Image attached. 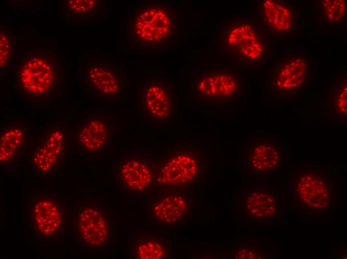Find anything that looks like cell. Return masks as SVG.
Segmentation results:
<instances>
[{
  "instance_id": "10",
  "label": "cell",
  "mask_w": 347,
  "mask_h": 259,
  "mask_svg": "<svg viewBox=\"0 0 347 259\" xmlns=\"http://www.w3.org/2000/svg\"><path fill=\"white\" fill-rule=\"evenodd\" d=\"M308 74V66L304 58H289L281 62L275 70L272 86L279 93H293L304 86Z\"/></svg>"
},
{
  "instance_id": "18",
  "label": "cell",
  "mask_w": 347,
  "mask_h": 259,
  "mask_svg": "<svg viewBox=\"0 0 347 259\" xmlns=\"http://www.w3.org/2000/svg\"><path fill=\"white\" fill-rule=\"evenodd\" d=\"M120 178L131 190L140 192L151 184L152 174L150 168L142 161L132 160L123 163L120 169Z\"/></svg>"
},
{
  "instance_id": "16",
  "label": "cell",
  "mask_w": 347,
  "mask_h": 259,
  "mask_svg": "<svg viewBox=\"0 0 347 259\" xmlns=\"http://www.w3.org/2000/svg\"><path fill=\"white\" fill-rule=\"evenodd\" d=\"M244 206L249 216L255 219H266L276 213L277 198L274 193L267 190H252L245 196Z\"/></svg>"
},
{
  "instance_id": "4",
  "label": "cell",
  "mask_w": 347,
  "mask_h": 259,
  "mask_svg": "<svg viewBox=\"0 0 347 259\" xmlns=\"http://www.w3.org/2000/svg\"><path fill=\"white\" fill-rule=\"evenodd\" d=\"M65 210L61 197L44 193L35 197L31 205L30 222L34 232L43 238H53L62 230Z\"/></svg>"
},
{
  "instance_id": "5",
  "label": "cell",
  "mask_w": 347,
  "mask_h": 259,
  "mask_svg": "<svg viewBox=\"0 0 347 259\" xmlns=\"http://www.w3.org/2000/svg\"><path fill=\"white\" fill-rule=\"evenodd\" d=\"M89 89L98 98H117L124 90V78L118 67L102 62L91 63L86 74Z\"/></svg>"
},
{
  "instance_id": "17",
  "label": "cell",
  "mask_w": 347,
  "mask_h": 259,
  "mask_svg": "<svg viewBox=\"0 0 347 259\" xmlns=\"http://www.w3.org/2000/svg\"><path fill=\"white\" fill-rule=\"evenodd\" d=\"M263 18L271 29L278 32H285L293 26L292 11L285 4L273 0H265L262 4Z\"/></svg>"
},
{
  "instance_id": "1",
  "label": "cell",
  "mask_w": 347,
  "mask_h": 259,
  "mask_svg": "<svg viewBox=\"0 0 347 259\" xmlns=\"http://www.w3.org/2000/svg\"><path fill=\"white\" fill-rule=\"evenodd\" d=\"M63 58L50 50H34L19 61L18 86L26 96L44 98L56 90L62 74Z\"/></svg>"
},
{
  "instance_id": "2",
  "label": "cell",
  "mask_w": 347,
  "mask_h": 259,
  "mask_svg": "<svg viewBox=\"0 0 347 259\" xmlns=\"http://www.w3.org/2000/svg\"><path fill=\"white\" fill-rule=\"evenodd\" d=\"M131 38L144 46L164 40L172 28V19L167 9L155 4L135 10L131 18Z\"/></svg>"
},
{
  "instance_id": "19",
  "label": "cell",
  "mask_w": 347,
  "mask_h": 259,
  "mask_svg": "<svg viewBox=\"0 0 347 259\" xmlns=\"http://www.w3.org/2000/svg\"><path fill=\"white\" fill-rule=\"evenodd\" d=\"M24 139V130L21 126L10 127L2 131L0 136L1 165L14 161L23 145Z\"/></svg>"
},
{
  "instance_id": "23",
  "label": "cell",
  "mask_w": 347,
  "mask_h": 259,
  "mask_svg": "<svg viewBox=\"0 0 347 259\" xmlns=\"http://www.w3.org/2000/svg\"><path fill=\"white\" fill-rule=\"evenodd\" d=\"M322 1L321 7L328 20L337 22L345 17L347 11L346 0H324Z\"/></svg>"
},
{
  "instance_id": "21",
  "label": "cell",
  "mask_w": 347,
  "mask_h": 259,
  "mask_svg": "<svg viewBox=\"0 0 347 259\" xmlns=\"http://www.w3.org/2000/svg\"><path fill=\"white\" fill-rule=\"evenodd\" d=\"M136 258L162 259L167 257L168 250L164 243L155 237H143L135 242Z\"/></svg>"
},
{
  "instance_id": "15",
  "label": "cell",
  "mask_w": 347,
  "mask_h": 259,
  "mask_svg": "<svg viewBox=\"0 0 347 259\" xmlns=\"http://www.w3.org/2000/svg\"><path fill=\"white\" fill-rule=\"evenodd\" d=\"M280 158L277 148L268 143H261L250 149L246 159L249 169L259 173H266L276 170Z\"/></svg>"
},
{
  "instance_id": "11",
  "label": "cell",
  "mask_w": 347,
  "mask_h": 259,
  "mask_svg": "<svg viewBox=\"0 0 347 259\" xmlns=\"http://www.w3.org/2000/svg\"><path fill=\"white\" fill-rule=\"evenodd\" d=\"M230 47L247 59L255 60L264 53V45L259 34L250 24L241 23L234 26L227 37Z\"/></svg>"
},
{
  "instance_id": "24",
  "label": "cell",
  "mask_w": 347,
  "mask_h": 259,
  "mask_svg": "<svg viewBox=\"0 0 347 259\" xmlns=\"http://www.w3.org/2000/svg\"><path fill=\"white\" fill-rule=\"evenodd\" d=\"M13 40L6 27H1L0 32V67L3 68L10 62L12 54Z\"/></svg>"
},
{
  "instance_id": "13",
  "label": "cell",
  "mask_w": 347,
  "mask_h": 259,
  "mask_svg": "<svg viewBox=\"0 0 347 259\" xmlns=\"http://www.w3.org/2000/svg\"><path fill=\"white\" fill-rule=\"evenodd\" d=\"M110 133L107 122L100 118H93L82 126L78 133V140L86 150L97 151L109 141Z\"/></svg>"
},
{
  "instance_id": "6",
  "label": "cell",
  "mask_w": 347,
  "mask_h": 259,
  "mask_svg": "<svg viewBox=\"0 0 347 259\" xmlns=\"http://www.w3.org/2000/svg\"><path fill=\"white\" fill-rule=\"evenodd\" d=\"M76 229L81 241L91 247H102L109 236L106 216L96 206L86 205L79 209L76 217Z\"/></svg>"
},
{
  "instance_id": "20",
  "label": "cell",
  "mask_w": 347,
  "mask_h": 259,
  "mask_svg": "<svg viewBox=\"0 0 347 259\" xmlns=\"http://www.w3.org/2000/svg\"><path fill=\"white\" fill-rule=\"evenodd\" d=\"M237 83L230 74H217L202 79L198 85V90L203 95L209 97H226L234 93Z\"/></svg>"
},
{
  "instance_id": "14",
  "label": "cell",
  "mask_w": 347,
  "mask_h": 259,
  "mask_svg": "<svg viewBox=\"0 0 347 259\" xmlns=\"http://www.w3.org/2000/svg\"><path fill=\"white\" fill-rule=\"evenodd\" d=\"M105 8L101 0H68L63 2L64 17L70 23L92 21L103 16Z\"/></svg>"
},
{
  "instance_id": "3",
  "label": "cell",
  "mask_w": 347,
  "mask_h": 259,
  "mask_svg": "<svg viewBox=\"0 0 347 259\" xmlns=\"http://www.w3.org/2000/svg\"><path fill=\"white\" fill-rule=\"evenodd\" d=\"M291 195L295 202L309 211H321L331 204L330 186L320 173L313 170L301 172L291 186Z\"/></svg>"
},
{
  "instance_id": "12",
  "label": "cell",
  "mask_w": 347,
  "mask_h": 259,
  "mask_svg": "<svg viewBox=\"0 0 347 259\" xmlns=\"http://www.w3.org/2000/svg\"><path fill=\"white\" fill-rule=\"evenodd\" d=\"M186 198L182 194L171 192L166 193L153 201L152 213L156 219L164 224L180 222L188 211Z\"/></svg>"
},
{
  "instance_id": "25",
  "label": "cell",
  "mask_w": 347,
  "mask_h": 259,
  "mask_svg": "<svg viewBox=\"0 0 347 259\" xmlns=\"http://www.w3.org/2000/svg\"><path fill=\"white\" fill-rule=\"evenodd\" d=\"M233 259H257L262 258L260 253L255 249L249 246L244 247L238 249L232 256Z\"/></svg>"
},
{
  "instance_id": "9",
  "label": "cell",
  "mask_w": 347,
  "mask_h": 259,
  "mask_svg": "<svg viewBox=\"0 0 347 259\" xmlns=\"http://www.w3.org/2000/svg\"><path fill=\"white\" fill-rule=\"evenodd\" d=\"M65 136L61 130L53 129L42 140L32 153L33 168L41 174L50 173L62 161Z\"/></svg>"
},
{
  "instance_id": "22",
  "label": "cell",
  "mask_w": 347,
  "mask_h": 259,
  "mask_svg": "<svg viewBox=\"0 0 347 259\" xmlns=\"http://www.w3.org/2000/svg\"><path fill=\"white\" fill-rule=\"evenodd\" d=\"M331 97V110L337 118L346 120L347 118V80L339 84L333 90Z\"/></svg>"
},
{
  "instance_id": "7",
  "label": "cell",
  "mask_w": 347,
  "mask_h": 259,
  "mask_svg": "<svg viewBox=\"0 0 347 259\" xmlns=\"http://www.w3.org/2000/svg\"><path fill=\"white\" fill-rule=\"evenodd\" d=\"M141 114L146 122L152 123L170 117L172 106L166 88L158 81L146 80L140 90Z\"/></svg>"
},
{
  "instance_id": "8",
  "label": "cell",
  "mask_w": 347,
  "mask_h": 259,
  "mask_svg": "<svg viewBox=\"0 0 347 259\" xmlns=\"http://www.w3.org/2000/svg\"><path fill=\"white\" fill-rule=\"evenodd\" d=\"M198 162L191 155L178 152L169 157L160 169L157 182L164 185H183L190 183L198 173Z\"/></svg>"
}]
</instances>
